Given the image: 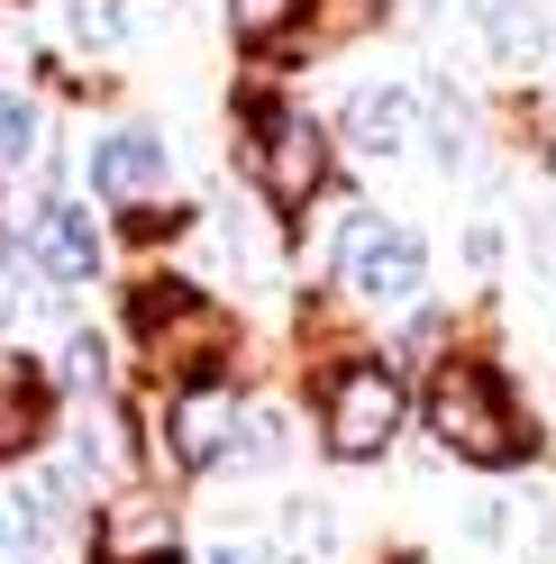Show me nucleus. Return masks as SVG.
<instances>
[{"label":"nucleus","instance_id":"4468645a","mask_svg":"<svg viewBox=\"0 0 556 564\" xmlns=\"http://www.w3.org/2000/svg\"><path fill=\"white\" fill-rule=\"evenodd\" d=\"M346 555V528H338V510L329 501H284V564H338Z\"/></svg>","mask_w":556,"mask_h":564},{"label":"nucleus","instance_id":"a878e982","mask_svg":"<svg viewBox=\"0 0 556 564\" xmlns=\"http://www.w3.org/2000/svg\"><path fill=\"white\" fill-rule=\"evenodd\" d=\"M410 10H438V0H410Z\"/></svg>","mask_w":556,"mask_h":564},{"label":"nucleus","instance_id":"2eb2a0df","mask_svg":"<svg viewBox=\"0 0 556 564\" xmlns=\"http://www.w3.org/2000/svg\"><path fill=\"white\" fill-rule=\"evenodd\" d=\"M28 164H46V119L38 100L0 91V173H28Z\"/></svg>","mask_w":556,"mask_h":564},{"label":"nucleus","instance_id":"9b49d317","mask_svg":"<svg viewBox=\"0 0 556 564\" xmlns=\"http://www.w3.org/2000/svg\"><path fill=\"white\" fill-rule=\"evenodd\" d=\"M420 91H429V155H438V173H447V183H466V173H483V155H493V137H483L474 100H466L457 83H447V74H429Z\"/></svg>","mask_w":556,"mask_h":564},{"label":"nucleus","instance_id":"4be33fe9","mask_svg":"<svg viewBox=\"0 0 556 564\" xmlns=\"http://www.w3.org/2000/svg\"><path fill=\"white\" fill-rule=\"evenodd\" d=\"M466 264H474V273H502V228H493V219L466 228Z\"/></svg>","mask_w":556,"mask_h":564},{"label":"nucleus","instance_id":"aec40b11","mask_svg":"<svg viewBox=\"0 0 556 564\" xmlns=\"http://www.w3.org/2000/svg\"><path fill=\"white\" fill-rule=\"evenodd\" d=\"M192 228V209L183 200H147V209H128V237L137 246H164V237H183Z\"/></svg>","mask_w":556,"mask_h":564},{"label":"nucleus","instance_id":"b1692460","mask_svg":"<svg viewBox=\"0 0 556 564\" xmlns=\"http://www.w3.org/2000/svg\"><path fill=\"white\" fill-rule=\"evenodd\" d=\"M92 564H183V555H173V546H137V555H119L110 538H92Z\"/></svg>","mask_w":556,"mask_h":564},{"label":"nucleus","instance_id":"7ed1b4c3","mask_svg":"<svg viewBox=\"0 0 556 564\" xmlns=\"http://www.w3.org/2000/svg\"><path fill=\"white\" fill-rule=\"evenodd\" d=\"M329 292L346 310H420L429 292V237L384 219V209H346L329 246Z\"/></svg>","mask_w":556,"mask_h":564},{"label":"nucleus","instance_id":"dca6fc26","mask_svg":"<svg viewBox=\"0 0 556 564\" xmlns=\"http://www.w3.org/2000/svg\"><path fill=\"white\" fill-rule=\"evenodd\" d=\"M55 382H64V392H83V401H110V346H100L92 328H74V337H64L55 346Z\"/></svg>","mask_w":556,"mask_h":564},{"label":"nucleus","instance_id":"39448f33","mask_svg":"<svg viewBox=\"0 0 556 564\" xmlns=\"http://www.w3.org/2000/svg\"><path fill=\"white\" fill-rule=\"evenodd\" d=\"M128 337L156 365H211L228 346V310L192 273H147V282H128Z\"/></svg>","mask_w":556,"mask_h":564},{"label":"nucleus","instance_id":"20e7f679","mask_svg":"<svg viewBox=\"0 0 556 564\" xmlns=\"http://www.w3.org/2000/svg\"><path fill=\"white\" fill-rule=\"evenodd\" d=\"M410 429V382L393 356H346L320 373V446L338 465H374Z\"/></svg>","mask_w":556,"mask_h":564},{"label":"nucleus","instance_id":"6ab92c4d","mask_svg":"<svg viewBox=\"0 0 556 564\" xmlns=\"http://www.w3.org/2000/svg\"><path fill=\"white\" fill-rule=\"evenodd\" d=\"M19 273H28V246L10 237V246H0V328H19V319H28V301H38Z\"/></svg>","mask_w":556,"mask_h":564},{"label":"nucleus","instance_id":"f3484780","mask_svg":"<svg viewBox=\"0 0 556 564\" xmlns=\"http://www.w3.org/2000/svg\"><path fill=\"white\" fill-rule=\"evenodd\" d=\"M0 564H46V510L28 491H0Z\"/></svg>","mask_w":556,"mask_h":564},{"label":"nucleus","instance_id":"a211bd4d","mask_svg":"<svg viewBox=\"0 0 556 564\" xmlns=\"http://www.w3.org/2000/svg\"><path fill=\"white\" fill-rule=\"evenodd\" d=\"M64 37L92 46V55L128 46V0H64Z\"/></svg>","mask_w":556,"mask_h":564},{"label":"nucleus","instance_id":"393cba45","mask_svg":"<svg viewBox=\"0 0 556 564\" xmlns=\"http://www.w3.org/2000/svg\"><path fill=\"white\" fill-rule=\"evenodd\" d=\"M201 564H284V555H265V546H247V538H220Z\"/></svg>","mask_w":556,"mask_h":564},{"label":"nucleus","instance_id":"0eeeda50","mask_svg":"<svg viewBox=\"0 0 556 564\" xmlns=\"http://www.w3.org/2000/svg\"><path fill=\"white\" fill-rule=\"evenodd\" d=\"M338 147L346 155H365V164H402L410 147L429 137V91L420 83H356L338 100Z\"/></svg>","mask_w":556,"mask_h":564},{"label":"nucleus","instance_id":"1a4fd4ad","mask_svg":"<svg viewBox=\"0 0 556 564\" xmlns=\"http://www.w3.org/2000/svg\"><path fill=\"white\" fill-rule=\"evenodd\" d=\"M19 246H28V264L46 273V292H74V282L100 273V228H92V209H83V200H55V192H46L38 209H28Z\"/></svg>","mask_w":556,"mask_h":564},{"label":"nucleus","instance_id":"423d86ee","mask_svg":"<svg viewBox=\"0 0 556 564\" xmlns=\"http://www.w3.org/2000/svg\"><path fill=\"white\" fill-rule=\"evenodd\" d=\"M247 392L220 373V365H201L183 392L164 401V455H173V474H237V446H247Z\"/></svg>","mask_w":556,"mask_h":564},{"label":"nucleus","instance_id":"6e6552de","mask_svg":"<svg viewBox=\"0 0 556 564\" xmlns=\"http://www.w3.org/2000/svg\"><path fill=\"white\" fill-rule=\"evenodd\" d=\"M83 183H92V200H110V209H147V200L173 183V147H164L147 119H128V128H110V137H92Z\"/></svg>","mask_w":556,"mask_h":564},{"label":"nucleus","instance_id":"5701e85b","mask_svg":"<svg viewBox=\"0 0 556 564\" xmlns=\"http://www.w3.org/2000/svg\"><path fill=\"white\" fill-rule=\"evenodd\" d=\"M466 538H474V546H502V538H511V510H502V501H474V510H466Z\"/></svg>","mask_w":556,"mask_h":564},{"label":"nucleus","instance_id":"ddd939ff","mask_svg":"<svg viewBox=\"0 0 556 564\" xmlns=\"http://www.w3.org/2000/svg\"><path fill=\"white\" fill-rule=\"evenodd\" d=\"M46 437V373L38 365H0V465Z\"/></svg>","mask_w":556,"mask_h":564},{"label":"nucleus","instance_id":"412c9836","mask_svg":"<svg viewBox=\"0 0 556 564\" xmlns=\"http://www.w3.org/2000/svg\"><path fill=\"white\" fill-rule=\"evenodd\" d=\"M530 264H538L547 292H556V200H547V209H530Z\"/></svg>","mask_w":556,"mask_h":564},{"label":"nucleus","instance_id":"f257e3e1","mask_svg":"<svg viewBox=\"0 0 556 564\" xmlns=\"http://www.w3.org/2000/svg\"><path fill=\"white\" fill-rule=\"evenodd\" d=\"M420 419H429L438 455H457V465H474V474H511V465H530V455H538L530 401L511 392L502 356H483V346H447V356L429 365Z\"/></svg>","mask_w":556,"mask_h":564},{"label":"nucleus","instance_id":"f03ea898","mask_svg":"<svg viewBox=\"0 0 556 564\" xmlns=\"http://www.w3.org/2000/svg\"><path fill=\"white\" fill-rule=\"evenodd\" d=\"M237 164H247V183L301 228V209L320 200L329 173H338V128H320L284 91H237Z\"/></svg>","mask_w":556,"mask_h":564},{"label":"nucleus","instance_id":"9d476101","mask_svg":"<svg viewBox=\"0 0 556 564\" xmlns=\"http://www.w3.org/2000/svg\"><path fill=\"white\" fill-rule=\"evenodd\" d=\"M466 19L483 28V55L502 64V74H538V64H556V28L538 0H466Z\"/></svg>","mask_w":556,"mask_h":564},{"label":"nucleus","instance_id":"f8f14e48","mask_svg":"<svg viewBox=\"0 0 556 564\" xmlns=\"http://www.w3.org/2000/svg\"><path fill=\"white\" fill-rule=\"evenodd\" d=\"M310 19H320V0H228V46L265 64L274 46H292Z\"/></svg>","mask_w":556,"mask_h":564}]
</instances>
